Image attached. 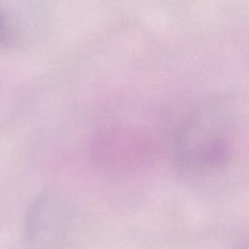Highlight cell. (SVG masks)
<instances>
[{
	"label": "cell",
	"instance_id": "obj_2",
	"mask_svg": "<svg viewBox=\"0 0 249 249\" xmlns=\"http://www.w3.org/2000/svg\"><path fill=\"white\" fill-rule=\"evenodd\" d=\"M54 196H46L33 207L28 222V238L34 249H62L66 245L67 212Z\"/></svg>",
	"mask_w": 249,
	"mask_h": 249
},
{
	"label": "cell",
	"instance_id": "obj_1",
	"mask_svg": "<svg viewBox=\"0 0 249 249\" xmlns=\"http://www.w3.org/2000/svg\"><path fill=\"white\" fill-rule=\"evenodd\" d=\"M247 104L238 95L212 99L187 121L176 145V164L190 183H233L247 158Z\"/></svg>",
	"mask_w": 249,
	"mask_h": 249
},
{
	"label": "cell",
	"instance_id": "obj_3",
	"mask_svg": "<svg viewBox=\"0 0 249 249\" xmlns=\"http://www.w3.org/2000/svg\"><path fill=\"white\" fill-rule=\"evenodd\" d=\"M233 249H247V246H246V244H243V243H241V244H238V245H236Z\"/></svg>",
	"mask_w": 249,
	"mask_h": 249
}]
</instances>
